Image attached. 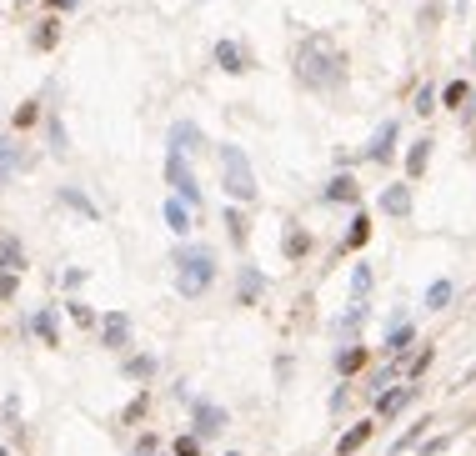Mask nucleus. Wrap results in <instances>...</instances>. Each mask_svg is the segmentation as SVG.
Segmentation results:
<instances>
[{
    "instance_id": "obj_30",
    "label": "nucleus",
    "mask_w": 476,
    "mask_h": 456,
    "mask_svg": "<svg viewBox=\"0 0 476 456\" xmlns=\"http://www.w3.org/2000/svg\"><path fill=\"white\" fill-rule=\"evenodd\" d=\"M466 96H471V85H466V80H451L446 91H441V105H451V111H457V105H466Z\"/></svg>"
},
{
    "instance_id": "obj_20",
    "label": "nucleus",
    "mask_w": 476,
    "mask_h": 456,
    "mask_svg": "<svg viewBox=\"0 0 476 456\" xmlns=\"http://www.w3.org/2000/svg\"><path fill=\"white\" fill-rule=\"evenodd\" d=\"M0 271H26V251L15 236H0Z\"/></svg>"
},
{
    "instance_id": "obj_32",
    "label": "nucleus",
    "mask_w": 476,
    "mask_h": 456,
    "mask_svg": "<svg viewBox=\"0 0 476 456\" xmlns=\"http://www.w3.org/2000/svg\"><path fill=\"white\" fill-rule=\"evenodd\" d=\"M40 121V105L35 100H20V111H15V130H26V125H35Z\"/></svg>"
},
{
    "instance_id": "obj_31",
    "label": "nucleus",
    "mask_w": 476,
    "mask_h": 456,
    "mask_svg": "<svg viewBox=\"0 0 476 456\" xmlns=\"http://www.w3.org/2000/svg\"><path fill=\"white\" fill-rule=\"evenodd\" d=\"M421 431H426V421H411V426L401 431V437H396V446H391V456H396V451H411V446H416V441H421Z\"/></svg>"
},
{
    "instance_id": "obj_12",
    "label": "nucleus",
    "mask_w": 476,
    "mask_h": 456,
    "mask_svg": "<svg viewBox=\"0 0 476 456\" xmlns=\"http://www.w3.org/2000/svg\"><path fill=\"white\" fill-rule=\"evenodd\" d=\"M411 346H416V331H411L406 321H391V326H386V356H391V361H401Z\"/></svg>"
},
{
    "instance_id": "obj_2",
    "label": "nucleus",
    "mask_w": 476,
    "mask_h": 456,
    "mask_svg": "<svg viewBox=\"0 0 476 456\" xmlns=\"http://www.w3.org/2000/svg\"><path fill=\"white\" fill-rule=\"evenodd\" d=\"M170 261L181 266L176 291H181L186 301H196V296L211 291V281H215V251H211V246H176V256H170Z\"/></svg>"
},
{
    "instance_id": "obj_42",
    "label": "nucleus",
    "mask_w": 476,
    "mask_h": 456,
    "mask_svg": "<svg viewBox=\"0 0 476 456\" xmlns=\"http://www.w3.org/2000/svg\"><path fill=\"white\" fill-rule=\"evenodd\" d=\"M51 6H55V10H76V6H80V0H51Z\"/></svg>"
},
{
    "instance_id": "obj_36",
    "label": "nucleus",
    "mask_w": 476,
    "mask_h": 456,
    "mask_svg": "<svg viewBox=\"0 0 476 456\" xmlns=\"http://www.w3.org/2000/svg\"><path fill=\"white\" fill-rule=\"evenodd\" d=\"M15 286H20L15 271H0V301H10V296H15Z\"/></svg>"
},
{
    "instance_id": "obj_24",
    "label": "nucleus",
    "mask_w": 476,
    "mask_h": 456,
    "mask_svg": "<svg viewBox=\"0 0 476 456\" xmlns=\"http://www.w3.org/2000/svg\"><path fill=\"white\" fill-rule=\"evenodd\" d=\"M131 381H146V376H156V356H125V366H121Z\"/></svg>"
},
{
    "instance_id": "obj_37",
    "label": "nucleus",
    "mask_w": 476,
    "mask_h": 456,
    "mask_svg": "<svg viewBox=\"0 0 476 456\" xmlns=\"http://www.w3.org/2000/svg\"><path fill=\"white\" fill-rule=\"evenodd\" d=\"M71 316H76L80 326H91V321H96V311H91V306H85V301H71Z\"/></svg>"
},
{
    "instance_id": "obj_15",
    "label": "nucleus",
    "mask_w": 476,
    "mask_h": 456,
    "mask_svg": "<svg viewBox=\"0 0 476 456\" xmlns=\"http://www.w3.org/2000/svg\"><path fill=\"white\" fill-rule=\"evenodd\" d=\"M366 316H371V311H366V301H356V306L346 311V316H336V326H331V331H336V336H361Z\"/></svg>"
},
{
    "instance_id": "obj_23",
    "label": "nucleus",
    "mask_w": 476,
    "mask_h": 456,
    "mask_svg": "<svg viewBox=\"0 0 476 456\" xmlns=\"http://www.w3.org/2000/svg\"><path fill=\"white\" fill-rule=\"evenodd\" d=\"M371 266H366V261H356V271H351V301H366V296H371Z\"/></svg>"
},
{
    "instance_id": "obj_14",
    "label": "nucleus",
    "mask_w": 476,
    "mask_h": 456,
    "mask_svg": "<svg viewBox=\"0 0 476 456\" xmlns=\"http://www.w3.org/2000/svg\"><path fill=\"white\" fill-rule=\"evenodd\" d=\"M105 346H111V351H125V346H131V321H125L121 311L105 316Z\"/></svg>"
},
{
    "instance_id": "obj_45",
    "label": "nucleus",
    "mask_w": 476,
    "mask_h": 456,
    "mask_svg": "<svg viewBox=\"0 0 476 456\" xmlns=\"http://www.w3.org/2000/svg\"><path fill=\"white\" fill-rule=\"evenodd\" d=\"M0 456H10V451H6V446H0Z\"/></svg>"
},
{
    "instance_id": "obj_44",
    "label": "nucleus",
    "mask_w": 476,
    "mask_h": 456,
    "mask_svg": "<svg viewBox=\"0 0 476 456\" xmlns=\"http://www.w3.org/2000/svg\"><path fill=\"white\" fill-rule=\"evenodd\" d=\"M15 6H30V0H15Z\"/></svg>"
},
{
    "instance_id": "obj_18",
    "label": "nucleus",
    "mask_w": 476,
    "mask_h": 456,
    "mask_svg": "<svg viewBox=\"0 0 476 456\" xmlns=\"http://www.w3.org/2000/svg\"><path fill=\"white\" fill-rule=\"evenodd\" d=\"M161 211H166V226L176 231V236H186V231H191V211H186V201H181V195H170V201H166Z\"/></svg>"
},
{
    "instance_id": "obj_16",
    "label": "nucleus",
    "mask_w": 476,
    "mask_h": 456,
    "mask_svg": "<svg viewBox=\"0 0 476 456\" xmlns=\"http://www.w3.org/2000/svg\"><path fill=\"white\" fill-rule=\"evenodd\" d=\"M60 206H71V211H80L85 216V221H96V201H91V195H85V191H76V186H60Z\"/></svg>"
},
{
    "instance_id": "obj_7",
    "label": "nucleus",
    "mask_w": 476,
    "mask_h": 456,
    "mask_svg": "<svg viewBox=\"0 0 476 456\" xmlns=\"http://www.w3.org/2000/svg\"><path fill=\"white\" fill-rule=\"evenodd\" d=\"M170 150H181V156L206 150V130H201L196 121H176V125H170Z\"/></svg>"
},
{
    "instance_id": "obj_10",
    "label": "nucleus",
    "mask_w": 476,
    "mask_h": 456,
    "mask_svg": "<svg viewBox=\"0 0 476 456\" xmlns=\"http://www.w3.org/2000/svg\"><path fill=\"white\" fill-rule=\"evenodd\" d=\"M381 211L396 216V221H406V216H411V186H406V181L386 186V191H381Z\"/></svg>"
},
{
    "instance_id": "obj_4",
    "label": "nucleus",
    "mask_w": 476,
    "mask_h": 456,
    "mask_svg": "<svg viewBox=\"0 0 476 456\" xmlns=\"http://www.w3.org/2000/svg\"><path fill=\"white\" fill-rule=\"evenodd\" d=\"M166 181L176 186V195H181L186 206H196V211H201V186H196V176H191V166H186L181 150H170V156H166Z\"/></svg>"
},
{
    "instance_id": "obj_27",
    "label": "nucleus",
    "mask_w": 476,
    "mask_h": 456,
    "mask_svg": "<svg viewBox=\"0 0 476 456\" xmlns=\"http://www.w3.org/2000/svg\"><path fill=\"white\" fill-rule=\"evenodd\" d=\"M441 306H451V281H431L426 286V311H441Z\"/></svg>"
},
{
    "instance_id": "obj_35",
    "label": "nucleus",
    "mask_w": 476,
    "mask_h": 456,
    "mask_svg": "<svg viewBox=\"0 0 476 456\" xmlns=\"http://www.w3.org/2000/svg\"><path fill=\"white\" fill-rule=\"evenodd\" d=\"M51 146H55V156H66V125H60L55 116H51Z\"/></svg>"
},
{
    "instance_id": "obj_46",
    "label": "nucleus",
    "mask_w": 476,
    "mask_h": 456,
    "mask_svg": "<svg viewBox=\"0 0 476 456\" xmlns=\"http://www.w3.org/2000/svg\"><path fill=\"white\" fill-rule=\"evenodd\" d=\"M226 456H236V451H226Z\"/></svg>"
},
{
    "instance_id": "obj_11",
    "label": "nucleus",
    "mask_w": 476,
    "mask_h": 456,
    "mask_svg": "<svg viewBox=\"0 0 476 456\" xmlns=\"http://www.w3.org/2000/svg\"><path fill=\"white\" fill-rule=\"evenodd\" d=\"M215 65H221L226 76H241L246 65H251V55L236 46V40H215Z\"/></svg>"
},
{
    "instance_id": "obj_6",
    "label": "nucleus",
    "mask_w": 476,
    "mask_h": 456,
    "mask_svg": "<svg viewBox=\"0 0 476 456\" xmlns=\"http://www.w3.org/2000/svg\"><path fill=\"white\" fill-rule=\"evenodd\" d=\"M396 136H401V125H396V121H381V125H376V136H371V146H366V161L386 166V161L396 156Z\"/></svg>"
},
{
    "instance_id": "obj_41",
    "label": "nucleus",
    "mask_w": 476,
    "mask_h": 456,
    "mask_svg": "<svg viewBox=\"0 0 476 456\" xmlns=\"http://www.w3.org/2000/svg\"><path fill=\"white\" fill-rule=\"evenodd\" d=\"M426 366H431V351H426V346H421V356H416V361H411V376H421V371H426Z\"/></svg>"
},
{
    "instance_id": "obj_29",
    "label": "nucleus",
    "mask_w": 476,
    "mask_h": 456,
    "mask_svg": "<svg viewBox=\"0 0 476 456\" xmlns=\"http://www.w3.org/2000/svg\"><path fill=\"white\" fill-rule=\"evenodd\" d=\"M55 40H60V26L55 20H40L35 26V51H55Z\"/></svg>"
},
{
    "instance_id": "obj_43",
    "label": "nucleus",
    "mask_w": 476,
    "mask_h": 456,
    "mask_svg": "<svg viewBox=\"0 0 476 456\" xmlns=\"http://www.w3.org/2000/svg\"><path fill=\"white\" fill-rule=\"evenodd\" d=\"M131 456H166V451H131Z\"/></svg>"
},
{
    "instance_id": "obj_28",
    "label": "nucleus",
    "mask_w": 476,
    "mask_h": 456,
    "mask_svg": "<svg viewBox=\"0 0 476 456\" xmlns=\"http://www.w3.org/2000/svg\"><path fill=\"white\" fill-rule=\"evenodd\" d=\"M30 326H35V336L46 341V346H55V341H60V331H55V316H51V311H35V321H30Z\"/></svg>"
},
{
    "instance_id": "obj_26",
    "label": "nucleus",
    "mask_w": 476,
    "mask_h": 456,
    "mask_svg": "<svg viewBox=\"0 0 476 456\" xmlns=\"http://www.w3.org/2000/svg\"><path fill=\"white\" fill-rule=\"evenodd\" d=\"M366 241H371V221H366V211H356V221H351V231H346V246H351V251H361Z\"/></svg>"
},
{
    "instance_id": "obj_39",
    "label": "nucleus",
    "mask_w": 476,
    "mask_h": 456,
    "mask_svg": "<svg viewBox=\"0 0 476 456\" xmlns=\"http://www.w3.org/2000/svg\"><path fill=\"white\" fill-rule=\"evenodd\" d=\"M391 376H396V366H381V371L371 376V386H376V391H386V386H391Z\"/></svg>"
},
{
    "instance_id": "obj_38",
    "label": "nucleus",
    "mask_w": 476,
    "mask_h": 456,
    "mask_svg": "<svg viewBox=\"0 0 476 456\" xmlns=\"http://www.w3.org/2000/svg\"><path fill=\"white\" fill-rule=\"evenodd\" d=\"M60 281H66V291H80V286H85V271H80V266H71Z\"/></svg>"
},
{
    "instance_id": "obj_17",
    "label": "nucleus",
    "mask_w": 476,
    "mask_h": 456,
    "mask_svg": "<svg viewBox=\"0 0 476 456\" xmlns=\"http://www.w3.org/2000/svg\"><path fill=\"white\" fill-rule=\"evenodd\" d=\"M361 366H366V351H361V341H356V346L346 341L341 351H336V371H341V376H356Z\"/></svg>"
},
{
    "instance_id": "obj_8",
    "label": "nucleus",
    "mask_w": 476,
    "mask_h": 456,
    "mask_svg": "<svg viewBox=\"0 0 476 456\" xmlns=\"http://www.w3.org/2000/svg\"><path fill=\"white\" fill-rule=\"evenodd\" d=\"M261 291H266V276L256 271V266H241V271H236V301H241V306H256Z\"/></svg>"
},
{
    "instance_id": "obj_21",
    "label": "nucleus",
    "mask_w": 476,
    "mask_h": 456,
    "mask_svg": "<svg viewBox=\"0 0 476 456\" xmlns=\"http://www.w3.org/2000/svg\"><path fill=\"white\" fill-rule=\"evenodd\" d=\"M431 150H437V146H431V141H416V146H411V150H406V176H411V181H416V176H421V170L431 166Z\"/></svg>"
},
{
    "instance_id": "obj_34",
    "label": "nucleus",
    "mask_w": 476,
    "mask_h": 456,
    "mask_svg": "<svg viewBox=\"0 0 476 456\" xmlns=\"http://www.w3.org/2000/svg\"><path fill=\"white\" fill-rule=\"evenodd\" d=\"M170 456H201V437H196V431H191V437H181Z\"/></svg>"
},
{
    "instance_id": "obj_40",
    "label": "nucleus",
    "mask_w": 476,
    "mask_h": 456,
    "mask_svg": "<svg viewBox=\"0 0 476 456\" xmlns=\"http://www.w3.org/2000/svg\"><path fill=\"white\" fill-rule=\"evenodd\" d=\"M446 446H451V437H437V441H426V446H421V456H441Z\"/></svg>"
},
{
    "instance_id": "obj_25",
    "label": "nucleus",
    "mask_w": 476,
    "mask_h": 456,
    "mask_svg": "<svg viewBox=\"0 0 476 456\" xmlns=\"http://www.w3.org/2000/svg\"><path fill=\"white\" fill-rule=\"evenodd\" d=\"M226 231H231V241H236V246H246V236H251V226H246V216H241V211H236V201L226 206Z\"/></svg>"
},
{
    "instance_id": "obj_19",
    "label": "nucleus",
    "mask_w": 476,
    "mask_h": 456,
    "mask_svg": "<svg viewBox=\"0 0 476 456\" xmlns=\"http://www.w3.org/2000/svg\"><path fill=\"white\" fill-rule=\"evenodd\" d=\"M366 441H371V421H356V426H351V431H346V437L336 441V451H341V456H356Z\"/></svg>"
},
{
    "instance_id": "obj_3",
    "label": "nucleus",
    "mask_w": 476,
    "mask_h": 456,
    "mask_svg": "<svg viewBox=\"0 0 476 456\" xmlns=\"http://www.w3.org/2000/svg\"><path fill=\"white\" fill-rule=\"evenodd\" d=\"M221 176H226V191H231V201L236 206H251L256 195V176H251V161H246V150L241 146H221Z\"/></svg>"
},
{
    "instance_id": "obj_13",
    "label": "nucleus",
    "mask_w": 476,
    "mask_h": 456,
    "mask_svg": "<svg viewBox=\"0 0 476 456\" xmlns=\"http://www.w3.org/2000/svg\"><path fill=\"white\" fill-rule=\"evenodd\" d=\"M356 195H361V186H356V176H346V170L326 186V201L331 206H356Z\"/></svg>"
},
{
    "instance_id": "obj_9",
    "label": "nucleus",
    "mask_w": 476,
    "mask_h": 456,
    "mask_svg": "<svg viewBox=\"0 0 476 456\" xmlns=\"http://www.w3.org/2000/svg\"><path fill=\"white\" fill-rule=\"evenodd\" d=\"M411 401H416V386H411V381L396 386V391L386 386L381 396H376V411H381V416H401V411H411Z\"/></svg>"
},
{
    "instance_id": "obj_5",
    "label": "nucleus",
    "mask_w": 476,
    "mask_h": 456,
    "mask_svg": "<svg viewBox=\"0 0 476 456\" xmlns=\"http://www.w3.org/2000/svg\"><path fill=\"white\" fill-rule=\"evenodd\" d=\"M191 426H196V437H221L226 431V411L215 401H191Z\"/></svg>"
},
{
    "instance_id": "obj_33",
    "label": "nucleus",
    "mask_w": 476,
    "mask_h": 456,
    "mask_svg": "<svg viewBox=\"0 0 476 456\" xmlns=\"http://www.w3.org/2000/svg\"><path fill=\"white\" fill-rule=\"evenodd\" d=\"M437 111V85H421L416 91V116H431Z\"/></svg>"
},
{
    "instance_id": "obj_22",
    "label": "nucleus",
    "mask_w": 476,
    "mask_h": 456,
    "mask_svg": "<svg viewBox=\"0 0 476 456\" xmlns=\"http://www.w3.org/2000/svg\"><path fill=\"white\" fill-rule=\"evenodd\" d=\"M281 251H286L291 261H301V256H306V251H311V231H301V226H291V231H286V241H281Z\"/></svg>"
},
{
    "instance_id": "obj_1",
    "label": "nucleus",
    "mask_w": 476,
    "mask_h": 456,
    "mask_svg": "<svg viewBox=\"0 0 476 456\" xmlns=\"http://www.w3.org/2000/svg\"><path fill=\"white\" fill-rule=\"evenodd\" d=\"M296 76H301V85H311V91H336V85H346V60L326 46V40H306V46L296 51Z\"/></svg>"
}]
</instances>
